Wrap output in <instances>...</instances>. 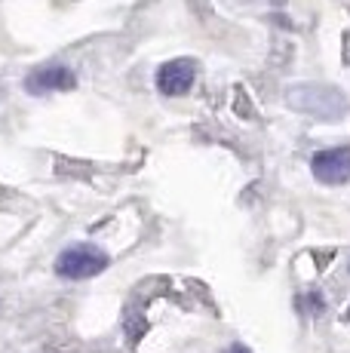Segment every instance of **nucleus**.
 <instances>
[{"mask_svg":"<svg viewBox=\"0 0 350 353\" xmlns=\"http://www.w3.org/2000/svg\"><path fill=\"white\" fill-rule=\"evenodd\" d=\"M77 83L71 74V68L65 65H43L37 68V71H31L28 77H25V90L28 92H62V90H71V86Z\"/></svg>","mask_w":350,"mask_h":353,"instance_id":"5","label":"nucleus"},{"mask_svg":"<svg viewBox=\"0 0 350 353\" xmlns=\"http://www.w3.org/2000/svg\"><path fill=\"white\" fill-rule=\"evenodd\" d=\"M311 172L322 185H344L350 181V148H326L313 154Z\"/></svg>","mask_w":350,"mask_h":353,"instance_id":"4","label":"nucleus"},{"mask_svg":"<svg viewBox=\"0 0 350 353\" xmlns=\"http://www.w3.org/2000/svg\"><path fill=\"white\" fill-rule=\"evenodd\" d=\"M286 105L295 114H305L313 120H341L350 111L347 96L338 86H326V83H295L286 90Z\"/></svg>","mask_w":350,"mask_h":353,"instance_id":"1","label":"nucleus"},{"mask_svg":"<svg viewBox=\"0 0 350 353\" xmlns=\"http://www.w3.org/2000/svg\"><path fill=\"white\" fill-rule=\"evenodd\" d=\"M197 80V62L194 59H169L157 68V92L166 99L187 96Z\"/></svg>","mask_w":350,"mask_h":353,"instance_id":"3","label":"nucleus"},{"mask_svg":"<svg viewBox=\"0 0 350 353\" xmlns=\"http://www.w3.org/2000/svg\"><path fill=\"white\" fill-rule=\"evenodd\" d=\"M107 268V255L96 246H71L56 258V270L65 280H90Z\"/></svg>","mask_w":350,"mask_h":353,"instance_id":"2","label":"nucleus"},{"mask_svg":"<svg viewBox=\"0 0 350 353\" xmlns=\"http://www.w3.org/2000/svg\"><path fill=\"white\" fill-rule=\"evenodd\" d=\"M227 353H252V350H249V347H243V344H234V347L227 350Z\"/></svg>","mask_w":350,"mask_h":353,"instance_id":"6","label":"nucleus"}]
</instances>
